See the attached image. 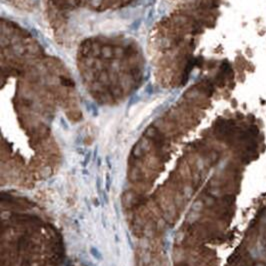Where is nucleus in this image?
Here are the masks:
<instances>
[{
    "instance_id": "f257e3e1",
    "label": "nucleus",
    "mask_w": 266,
    "mask_h": 266,
    "mask_svg": "<svg viewBox=\"0 0 266 266\" xmlns=\"http://www.w3.org/2000/svg\"><path fill=\"white\" fill-rule=\"evenodd\" d=\"M90 251H91V253H92V255L94 256V257H96L97 259H101V254H100V253L98 252V250L97 249H95V248H91V250H90Z\"/></svg>"
}]
</instances>
